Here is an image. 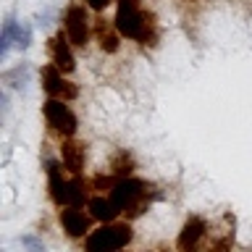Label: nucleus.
Listing matches in <instances>:
<instances>
[{
  "mask_svg": "<svg viewBox=\"0 0 252 252\" xmlns=\"http://www.w3.org/2000/svg\"><path fill=\"white\" fill-rule=\"evenodd\" d=\"M134 168H137V163H134V155L129 153V150H118V153L110 158V173L118 176V179L131 176Z\"/></svg>",
  "mask_w": 252,
  "mask_h": 252,
  "instance_id": "nucleus-14",
  "label": "nucleus"
},
{
  "mask_svg": "<svg viewBox=\"0 0 252 252\" xmlns=\"http://www.w3.org/2000/svg\"><path fill=\"white\" fill-rule=\"evenodd\" d=\"M63 163L61 160H47L45 163V173H47V192H50V200L63 208V194H66V184L68 179L63 176Z\"/></svg>",
  "mask_w": 252,
  "mask_h": 252,
  "instance_id": "nucleus-11",
  "label": "nucleus"
},
{
  "mask_svg": "<svg viewBox=\"0 0 252 252\" xmlns=\"http://www.w3.org/2000/svg\"><path fill=\"white\" fill-rule=\"evenodd\" d=\"M29 42H32V27L29 24H19V29H16V47L27 50Z\"/></svg>",
  "mask_w": 252,
  "mask_h": 252,
  "instance_id": "nucleus-19",
  "label": "nucleus"
},
{
  "mask_svg": "<svg viewBox=\"0 0 252 252\" xmlns=\"http://www.w3.org/2000/svg\"><path fill=\"white\" fill-rule=\"evenodd\" d=\"M92 216L84 213L82 208H61L58 210V223L71 239H87L92 231Z\"/></svg>",
  "mask_w": 252,
  "mask_h": 252,
  "instance_id": "nucleus-8",
  "label": "nucleus"
},
{
  "mask_svg": "<svg viewBox=\"0 0 252 252\" xmlns=\"http://www.w3.org/2000/svg\"><path fill=\"white\" fill-rule=\"evenodd\" d=\"M113 27L118 29V34H121V37L137 39L139 45H150V47H153L158 42L155 16L147 13V11H142L139 0H118Z\"/></svg>",
  "mask_w": 252,
  "mask_h": 252,
  "instance_id": "nucleus-1",
  "label": "nucleus"
},
{
  "mask_svg": "<svg viewBox=\"0 0 252 252\" xmlns=\"http://www.w3.org/2000/svg\"><path fill=\"white\" fill-rule=\"evenodd\" d=\"M205 239H208V220L202 216H189L179 231L176 247L179 252H200Z\"/></svg>",
  "mask_w": 252,
  "mask_h": 252,
  "instance_id": "nucleus-7",
  "label": "nucleus"
},
{
  "mask_svg": "<svg viewBox=\"0 0 252 252\" xmlns=\"http://www.w3.org/2000/svg\"><path fill=\"white\" fill-rule=\"evenodd\" d=\"M134 239V228L129 220H113V223H100L92 228L84 239V252H121Z\"/></svg>",
  "mask_w": 252,
  "mask_h": 252,
  "instance_id": "nucleus-2",
  "label": "nucleus"
},
{
  "mask_svg": "<svg viewBox=\"0 0 252 252\" xmlns=\"http://www.w3.org/2000/svg\"><path fill=\"white\" fill-rule=\"evenodd\" d=\"M87 202H90L87 181H82V176H71L66 184V194H63V208H84Z\"/></svg>",
  "mask_w": 252,
  "mask_h": 252,
  "instance_id": "nucleus-13",
  "label": "nucleus"
},
{
  "mask_svg": "<svg viewBox=\"0 0 252 252\" xmlns=\"http://www.w3.org/2000/svg\"><path fill=\"white\" fill-rule=\"evenodd\" d=\"M84 5H87V8H92V11H97V13H100V11H105V8L110 5V0H84Z\"/></svg>",
  "mask_w": 252,
  "mask_h": 252,
  "instance_id": "nucleus-21",
  "label": "nucleus"
},
{
  "mask_svg": "<svg viewBox=\"0 0 252 252\" xmlns=\"http://www.w3.org/2000/svg\"><path fill=\"white\" fill-rule=\"evenodd\" d=\"M87 210H90V216L94 220H100V223H113V220H118V216H121V210L113 205V200L105 194H94L90 197V202H87Z\"/></svg>",
  "mask_w": 252,
  "mask_h": 252,
  "instance_id": "nucleus-12",
  "label": "nucleus"
},
{
  "mask_svg": "<svg viewBox=\"0 0 252 252\" xmlns=\"http://www.w3.org/2000/svg\"><path fill=\"white\" fill-rule=\"evenodd\" d=\"M16 29H19L16 19H13V16H5V21H3V34H0V58H5L8 50H11V45L16 42Z\"/></svg>",
  "mask_w": 252,
  "mask_h": 252,
  "instance_id": "nucleus-16",
  "label": "nucleus"
},
{
  "mask_svg": "<svg viewBox=\"0 0 252 252\" xmlns=\"http://www.w3.org/2000/svg\"><path fill=\"white\" fill-rule=\"evenodd\" d=\"M71 47L74 45L68 42V37L63 29L50 39V45H47V50H50V63L55 68H61L63 74H71V71L76 68V58H74V53H71Z\"/></svg>",
  "mask_w": 252,
  "mask_h": 252,
  "instance_id": "nucleus-9",
  "label": "nucleus"
},
{
  "mask_svg": "<svg viewBox=\"0 0 252 252\" xmlns=\"http://www.w3.org/2000/svg\"><path fill=\"white\" fill-rule=\"evenodd\" d=\"M39 76H42V90L50 94V97H55V100H66V102L79 97V87H76L74 82H68L66 74H63L61 68H55L53 63L42 66Z\"/></svg>",
  "mask_w": 252,
  "mask_h": 252,
  "instance_id": "nucleus-6",
  "label": "nucleus"
},
{
  "mask_svg": "<svg viewBox=\"0 0 252 252\" xmlns=\"http://www.w3.org/2000/svg\"><path fill=\"white\" fill-rule=\"evenodd\" d=\"M42 116H45V124L50 126V131H55V134H58V137H63V139L74 137L76 129H79V118H76L74 110L68 108L66 100L50 97V100L42 105Z\"/></svg>",
  "mask_w": 252,
  "mask_h": 252,
  "instance_id": "nucleus-4",
  "label": "nucleus"
},
{
  "mask_svg": "<svg viewBox=\"0 0 252 252\" xmlns=\"http://www.w3.org/2000/svg\"><path fill=\"white\" fill-rule=\"evenodd\" d=\"M94 34H97V42H100L102 53H116L118 47H121V34H118V29H108L102 21L97 24Z\"/></svg>",
  "mask_w": 252,
  "mask_h": 252,
  "instance_id": "nucleus-15",
  "label": "nucleus"
},
{
  "mask_svg": "<svg viewBox=\"0 0 252 252\" xmlns=\"http://www.w3.org/2000/svg\"><path fill=\"white\" fill-rule=\"evenodd\" d=\"M208 252H231V236H223V239L210 242Z\"/></svg>",
  "mask_w": 252,
  "mask_h": 252,
  "instance_id": "nucleus-20",
  "label": "nucleus"
},
{
  "mask_svg": "<svg viewBox=\"0 0 252 252\" xmlns=\"http://www.w3.org/2000/svg\"><path fill=\"white\" fill-rule=\"evenodd\" d=\"M147 192H150L147 181L126 176V179H118L116 181V187L108 192V197L113 200V205L121 213H129V218H137V216L145 213V208L150 205Z\"/></svg>",
  "mask_w": 252,
  "mask_h": 252,
  "instance_id": "nucleus-3",
  "label": "nucleus"
},
{
  "mask_svg": "<svg viewBox=\"0 0 252 252\" xmlns=\"http://www.w3.org/2000/svg\"><path fill=\"white\" fill-rule=\"evenodd\" d=\"M61 163L71 176H82L84 171V145L76 142L74 137L61 142Z\"/></svg>",
  "mask_w": 252,
  "mask_h": 252,
  "instance_id": "nucleus-10",
  "label": "nucleus"
},
{
  "mask_svg": "<svg viewBox=\"0 0 252 252\" xmlns=\"http://www.w3.org/2000/svg\"><path fill=\"white\" fill-rule=\"evenodd\" d=\"M21 247L27 250V252H47L45 242L37 239L34 234H24V236H21Z\"/></svg>",
  "mask_w": 252,
  "mask_h": 252,
  "instance_id": "nucleus-18",
  "label": "nucleus"
},
{
  "mask_svg": "<svg viewBox=\"0 0 252 252\" xmlns=\"http://www.w3.org/2000/svg\"><path fill=\"white\" fill-rule=\"evenodd\" d=\"M63 32H66L68 42L74 47H87L90 42V13L87 5L82 3H71L63 13Z\"/></svg>",
  "mask_w": 252,
  "mask_h": 252,
  "instance_id": "nucleus-5",
  "label": "nucleus"
},
{
  "mask_svg": "<svg viewBox=\"0 0 252 252\" xmlns=\"http://www.w3.org/2000/svg\"><path fill=\"white\" fill-rule=\"evenodd\" d=\"M116 181H118V176H113V173H97V176H92V181H90V187L92 189H97V192H110V189L116 187Z\"/></svg>",
  "mask_w": 252,
  "mask_h": 252,
  "instance_id": "nucleus-17",
  "label": "nucleus"
}]
</instances>
